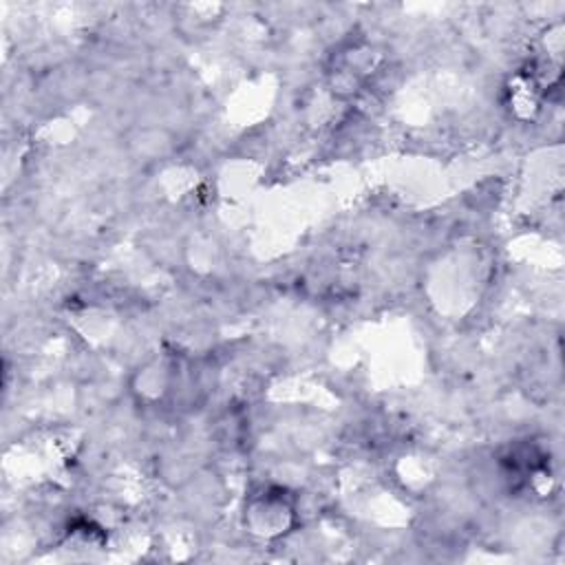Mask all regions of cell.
<instances>
[{
  "mask_svg": "<svg viewBox=\"0 0 565 565\" xmlns=\"http://www.w3.org/2000/svg\"><path fill=\"white\" fill-rule=\"evenodd\" d=\"M298 508L294 494L282 486L254 488L243 505V525L258 539H278L294 530Z\"/></svg>",
  "mask_w": 565,
  "mask_h": 565,
  "instance_id": "cell-1",
  "label": "cell"
},
{
  "mask_svg": "<svg viewBox=\"0 0 565 565\" xmlns=\"http://www.w3.org/2000/svg\"><path fill=\"white\" fill-rule=\"evenodd\" d=\"M170 386H172L170 366L163 360L152 358L137 369L130 391L139 404H157L168 395Z\"/></svg>",
  "mask_w": 565,
  "mask_h": 565,
  "instance_id": "cell-2",
  "label": "cell"
}]
</instances>
